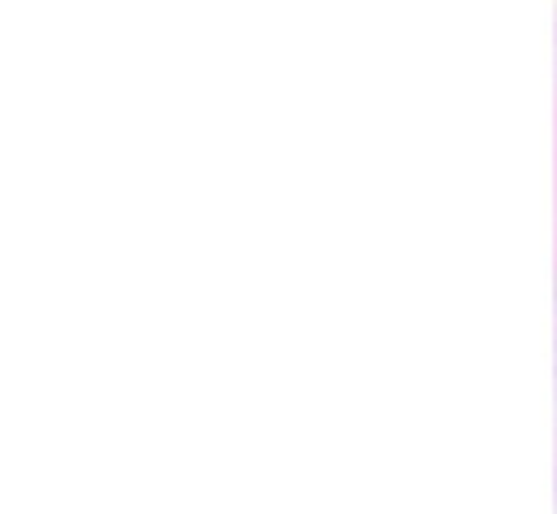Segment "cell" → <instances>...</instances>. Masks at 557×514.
Returning a JSON list of instances; mask_svg holds the SVG:
<instances>
[]
</instances>
